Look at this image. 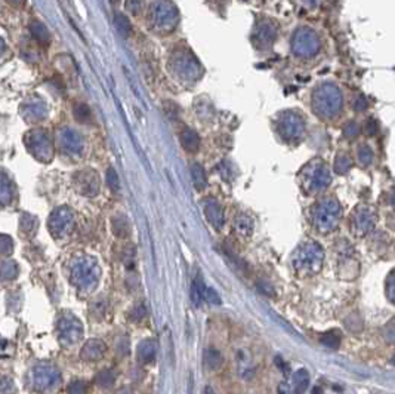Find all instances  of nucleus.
<instances>
[{
  "label": "nucleus",
  "mask_w": 395,
  "mask_h": 394,
  "mask_svg": "<svg viewBox=\"0 0 395 394\" xmlns=\"http://www.w3.org/2000/svg\"><path fill=\"white\" fill-rule=\"evenodd\" d=\"M324 251L317 242L302 243L292 255V265L299 277L316 276L321 271Z\"/></svg>",
  "instance_id": "1"
},
{
  "label": "nucleus",
  "mask_w": 395,
  "mask_h": 394,
  "mask_svg": "<svg viewBox=\"0 0 395 394\" xmlns=\"http://www.w3.org/2000/svg\"><path fill=\"white\" fill-rule=\"evenodd\" d=\"M99 271L97 261L92 258H81L73 268V282L80 289L92 291L99 280Z\"/></svg>",
  "instance_id": "2"
},
{
  "label": "nucleus",
  "mask_w": 395,
  "mask_h": 394,
  "mask_svg": "<svg viewBox=\"0 0 395 394\" xmlns=\"http://www.w3.org/2000/svg\"><path fill=\"white\" fill-rule=\"evenodd\" d=\"M339 221V211L337 206H326L323 208L316 217V227L321 233L333 231Z\"/></svg>",
  "instance_id": "3"
},
{
  "label": "nucleus",
  "mask_w": 395,
  "mask_h": 394,
  "mask_svg": "<svg viewBox=\"0 0 395 394\" xmlns=\"http://www.w3.org/2000/svg\"><path fill=\"white\" fill-rule=\"evenodd\" d=\"M375 227V218L370 212H360L358 215H353L351 228L357 237L366 236Z\"/></svg>",
  "instance_id": "4"
},
{
  "label": "nucleus",
  "mask_w": 395,
  "mask_h": 394,
  "mask_svg": "<svg viewBox=\"0 0 395 394\" xmlns=\"http://www.w3.org/2000/svg\"><path fill=\"white\" fill-rule=\"evenodd\" d=\"M360 273V262L351 255H345L339 261L337 267V276L343 280H354Z\"/></svg>",
  "instance_id": "5"
},
{
  "label": "nucleus",
  "mask_w": 395,
  "mask_h": 394,
  "mask_svg": "<svg viewBox=\"0 0 395 394\" xmlns=\"http://www.w3.org/2000/svg\"><path fill=\"white\" fill-rule=\"evenodd\" d=\"M107 351V347L102 341L99 339H91L84 347H83V351H81V357L84 360H99L102 359L104 354Z\"/></svg>",
  "instance_id": "6"
},
{
  "label": "nucleus",
  "mask_w": 395,
  "mask_h": 394,
  "mask_svg": "<svg viewBox=\"0 0 395 394\" xmlns=\"http://www.w3.org/2000/svg\"><path fill=\"white\" fill-rule=\"evenodd\" d=\"M157 342L154 339H144L138 347V359L141 363H151L156 359Z\"/></svg>",
  "instance_id": "7"
},
{
  "label": "nucleus",
  "mask_w": 395,
  "mask_h": 394,
  "mask_svg": "<svg viewBox=\"0 0 395 394\" xmlns=\"http://www.w3.org/2000/svg\"><path fill=\"white\" fill-rule=\"evenodd\" d=\"M224 363V357L216 348H207L204 351V365L209 371H217Z\"/></svg>",
  "instance_id": "8"
},
{
  "label": "nucleus",
  "mask_w": 395,
  "mask_h": 394,
  "mask_svg": "<svg viewBox=\"0 0 395 394\" xmlns=\"http://www.w3.org/2000/svg\"><path fill=\"white\" fill-rule=\"evenodd\" d=\"M234 231L240 239H249L252 231H253V225L252 221L246 217H238L234 224Z\"/></svg>",
  "instance_id": "9"
},
{
  "label": "nucleus",
  "mask_w": 395,
  "mask_h": 394,
  "mask_svg": "<svg viewBox=\"0 0 395 394\" xmlns=\"http://www.w3.org/2000/svg\"><path fill=\"white\" fill-rule=\"evenodd\" d=\"M62 334L71 341H79V338L81 336V326L79 320L71 319V322H65L62 325Z\"/></svg>",
  "instance_id": "10"
},
{
  "label": "nucleus",
  "mask_w": 395,
  "mask_h": 394,
  "mask_svg": "<svg viewBox=\"0 0 395 394\" xmlns=\"http://www.w3.org/2000/svg\"><path fill=\"white\" fill-rule=\"evenodd\" d=\"M310 385V375L305 369H299L296 374L293 375V388L295 394H303L305 390Z\"/></svg>",
  "instance_id": "11"
},
{
  "label": "nucleus",
  "mask_w": 395,
  "mask_h": 394,
  "mask_svg": "<svg viewBox=\"0 0 395 394\" xmlns=\"http://www.w3.org/2000/svg\"><path fill=\"white\" fill-rule=\"evenodd\" d=\"M206 217L207 219L213 224L215 228H221L224 225V218H222V212L219 209L216 203H212V205H207L206 206Z\"/></svg>",
  "instance_id": "12"
},
{
  "label": "nucleus",
  "mask_w": 395,
  "mask_h": 394,
  "mask_svg": "<svg viewBox=\"0 0 395 394\" xmlns=\"http://www.w3.org/2000/svg\"><path fill=\"white\" fill-rule=\"evenodd\" d=\"M321 344H324L326 347L329 348H337L340 345V341H342V336H340V332L339 331H327L326 334H323V336L320 338Z\"/></svg>",
  "instance_id": "13"
},
{
  "label": "nucleus",
  "mask_w": 395,
  "mask_h": 394,
  "mask_svg": "<svg viewBox=\"0 0 395 394\" xmlns=\"http://www.w3.org/2000/svg\"><path fill=\"white\" fill-rule=\"evenodd\" d=\"M113 227H114V233L119 237H127L130 233V227L129 222L124 217H117L113 221Z\"/></svg>",
  "instance_id": "14"
},
{
  "label": "nucleus",
  "mask_w": 395,
  "mask_h": 394,
  "mask_svg": "<svg viewBox=\"0 0 395 394\" xmlns=\"http://www.w3.org/2000/svg\"><path fill=\"white\" fill-rule=\"evenodd\" d=\"M97 381H98L99 385L108 388V387H111V385L114 384V381H116V374H114L113 371H110V369H105V371H102V372L98 375Z\"/></svg>",
  "instance_id": "15"
},
{
  "label": "nucleus",
  "mask_w": 395,
  "mask_h": 394,
  "mask_svg": "<svg viewBox=\"0 0 395 394\" xmlns=\"http://www.w3.org/2000/svg\"><path fill=\"white\" fill-rule=\"evenodd\" d=\"M145 317H147V307H145V304H142V302L137 304V305L130 310V314H129V319H130L132 322H135V323L142 322Z\"/></svg>",
  "instance_id": "16"
},
{
  "label": "nucleus",
  "mask_w": 395,
  "mask_h": 394,
  "mask_svg": "<svg viewBox=\"0 0 395 394\" xmlns=\"http://www.w3.org/2000/svg\"><path fill=\"white\" fill-rule=\"evenodd\" d=\"M385 294L388 296V299L391 302L395 301V276H394V270L388 274V279H386V289H385Z\"/></svg>",
  "instance_id": "17"
},
{
  "label": "nucleus",
  "mask_w": 395,
  "mask_h": 394,
  "mask_svg": "<svg viewBox=\"0 0 395 394\" xmlns=\"http://www.w3.org/2000/svg\"><path fill=\"white\" fill-rule=\"evenodd\" d=\"M257 289L264 294V295L267 296H276V291H274V288L268 283V282H265V280H259L256 283Z\"/></svg>",
  "instance_id": "18"
},
{
  "label": "nucleus",
  "mask_w": 395,
  "mask_h": 394,
  "mask_svg": "<svg viewBox=\"0 0 395 394\" xmlns=\"http://www.w3.org/2000/svg\"><path fill=\"white\" fill-rule=\"evenodd\" d=\"M204 299H207L212 304H221V296L217 295V292L213 288H206V295Z\"/></svg>",
  "instance_id": "19"
},
{
  "label": "nucleus",
  "mask_w": 395,
  "mask_h": 394,
  "mask_svg": "<svg viewBox=\"0 0 395 394\" xmlns=\"http://www.w3.org/2000/svg\"><path fill=\"white\" fill-rule=\"evenodd\" d=\"M201 295H200V291H198L197 285H196V282L193 280V285H191V301H193V304L196 305V307H200V304H201Z\"/></svg>",
  "instance_id": "20"
},
{
  "label": "nucleus",
  "mask_w": 395,
  "mask_h": 394,
  "mask_svg": "<svg viewBox=\"0 0 395 394\" xmlns=\"http://www.w3.org/2000/svg\"><path fill=\"white\" fill-rule=\"evenodd\" d=\"M108 182H110V187L113 190H119V181H117V177H116L114 171L108 172Z\"/></svg>",
  "instance_id": "21"
},
{
  "label": "nucleus",
  "mask_w": 395,
  "mask_h": 394,
  "mask_svg": "<svg viewBox=\"0 0 395 394\" xmlns=\"http://www.w3.org/2000/svg\"><path fill=\"white\" fill-rule=\"evenodd\" d=\"M70 393L71 394H83L84 393V385L81 382H74L70 388Z\"/></svg>",
  "instance_id": "22"
},
{
  "label": "nucleus",
  "mask_w": 395,
  "mask_h": 394,
  "mask_svg": "<svg viewBox=\"0 0 395 394\" xmlns=\"http://www.w3.org/2000/svg\"><path fill=\"white\" fill-rule=\"evenodd\" d=\"M278 393L280 394H289V385L286 382H281L278 385Z\"/></svg>",
  "instance_id": "23"
},
{
  "label": "nucleus",
  "mask_w": 395,
  "mask_h": 394,
  "mask_svg": "<svg viewBox=\"0 0 395 394\" xmlns=\"http://www.w3.org/2000/svg\"><path fill=\"white\" fill-rule=\"evenodd\" d=\"M276 365H277V366H278V368H281V369H283L284 372L287 371V366L284 365V362L281 360V357H276Z\"/></svg>",
  "instance_id": "24"
},
{
  "label": "nucleus",
  "mask_w": 395,
  "mask_h": 394,
  "mask_svg": "<svg viewBox=\"0 0 395 394\" xmlns=\"http://www.w3.org/2000/svg\"><path fill=\"white\" fill-rule=\"evenodd\" d=\"M116 394H134V391H132L130 388H127V387H123V388H120Z\"/></svg>",
  "instance_id": "25"
},
{
  "label": "nucleus",
  "mask_w": 395,
  "mask_h": 394,
  "mask_svg": "<svg viewBox=\"0 0 395 394\" xmlns=\"http://www.w3.org/2000/svg\"><path fill=\"white\" fill-rule=\"evenodd\" d=\"M204 394H216V393H215V390H213L210 385H207V387H204Z\"/></svg>",
  "instance_id": "26"
},
{
  "label": "nucleus",
  "mask_w": 395,
  "mask_h": 394,
  "mask_svg": "<svg viewBox=\"0 0 395 394\" xmlns=\"http://www.w3.org/2000/svg\"><path fill=\"white\" fill-rule=\"evenodd\" d=\"M313 394H323V391H321V388H320V387H314Z\"/></svg>",
  "instance_id": "27"
}]
</instances>
